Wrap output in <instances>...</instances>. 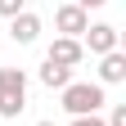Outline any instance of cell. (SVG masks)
I'll list each match as a JSON object with an SVG mask.
<instances>
[{"label": "cell", "instance_id": "cell-10", "mask_svg": "<svg viewBox=\"0 0 126 126\" xmlns=\"http://www.w3.org/2000/svg\"><path fill=\"white\" fill-rule=\"evenodd\" d=\"M104 126H126V104H117L113 113H108V122H104Z\"/></svg>", "mask_w": 126, "mask_h": 126}, {"label": "cell", "instance_id": "cell-13", "mask_svg": "<svg viewBox=\"0 0 126 126\" xmlns=\"http://www.w3.org/2000/svg\"><path fill=\"white\" fill-rule=\"evenodd\" d=\"M36 126H59V122H36Z\"/></svg>", "mask_w": 126, "mask_h": 126}, {"label": "cell", "instance_id": "cell-3", "mask_svg": "<svg viewBox=\"0 0 126 126\" xmlns=\"http://www.w3.org/2000/svg\"><path fill=\"white\" fill-rule=\"evenodd\" d=\"M117 41H122V36H117V27H113V23H90V27H86V36H81V50H90V54H99V59H104V54H113V50H117Z\"/></svg>", "mask_w": 126, "mask_h": 126}, {"label": "cell", "instance_id": "cell-12", "mask_svg": "<svg viewBox=\"0 0 126 126\" xmlns=\"http://www.w3.org/2000/svg\"><path fill=\"white\" fill-rule=\"evenodd\" d=\"M72 126H104V117H72Z\"/></svg>", "mask_w": 126, "mask_h": 126}, {"label": "cell", "instance_id": "cell-11", "mask_svg": "<svg viewBox=\"0 0 126 126\" xmlns=\"http://www.w3.org/2000/svg\"><path fill=\"white\" fill-rule=\"evenodd\" d=\"M72 5H77V9H86V14H90V9H104V5H108V0H72Z\"/></svg>", "mask_w": 126, "mask_h": 126}, {"label": "cell", "instance_id": "cell-7", "mask_svg": "<svg viewBox=\"0 0 126 126\" xmlns=\"http://www.w3.org/2000/svg\"><path fill=\"white\" fill-rule=\"evenodd\" d=\"M117 81H126V54L122 50L99 59V86H117Z\"/></svg>", "mask_w": 126, "mask_h": 126}, {"label": "cell", "instance_id": "cell-5", "mask_svg": "<svg viewBox=\"0 0 126 126\" xmlns=\"http://www.w3.org/2000/svg\"><path fill=\"white\" fill-rule=\"evenodd\" d=\"M0 99L27 104V72L23 68H0Z\"/></svg>", "mask_w": 126, "mask_h": 126}, {"label": "cell", "instance_id": "cell-6", "mask_svg": "<svg viewBox=\"0 0 126 126\" xmlns=\"http://www.w3.org/2000/svg\"><path fill=\"white\" fill-rule=\"evenodd\" d=\"M9 36L18 41V45H32V41L41 36V18H36L32 9H23L18 18H9Z\"/></svg>", "mask_w": 126, "mask_h": 126}, {"label": "cell", "instance_id": "cell-2", "mask_svg": "<svg viewBox=\"0 0 126 126\" xmlns=\"http://www.w3.org/2000/svg\"><path fill=\"white\" fill-rule=\"evenodd\" d=\"M54 27H59V36L81 41V36H86V27H90V14H86V9H77L72 0H68V5H59V9H54Z\"/></svg>", "mask_w": 126, "mask_h": 126}, {"label": "cell", "instance_id": "cell-4", "mask_svg": "<svg viewBox=\"0 0 126 126\" xmlns=\"http://www.w3.org/2000/svg\"><path fill=\"white\" fill-rule=\"evenodd\" d=\"M45 59L59 63V68H77V63L86 59V50H81V41H72V36H54L50 50H45Z\"/></svg>", "mask_w": 126, "mask_h": 126}, {"label": "cell", "instance_id": "cell-1", "mask_svg": "<svg viewBox=\"0 0 126 126\" xmlns=\"http://www.w3.org/2000/svg\"><path fill=\"white\" fill-rule=\"evenodd\" d=\"M59 104L68 108L72 117H99L108 99H104V86L99 81H68L59 90Z\"/></svg>", "mask_w": 126, "mask_h": 126}, {"label": "cell", "instance_id": "cell-9", "mask_svg": "<svg viewBox=\"0 0 126 126\" xmlns=\"http://www.w3.org/2000/svg\"><path fill=\"white\" fill-rule=\"evenodd\" d=\"M27 9V0H0V18H18Z\"/></svg>", "mask_w": 126, "mask_h": 126}, {"label": "cell", "instance_id": "cell-8", "mask_svg": "<svg viewBox=\"0 0 126 126\" xmlns=\"http://www.w3.org/2000/svg\"><path fill=\"white\" fill-rule=\"evenodd\" d=\"M68 81H72V68H59V63H50V59L41 63V86H50V90H63Z\"/></svg>", "mask_w": 126, "mask_h": 126}]
</instances>
